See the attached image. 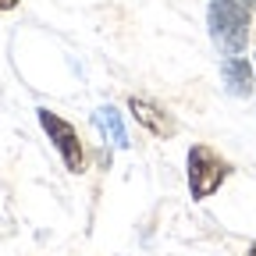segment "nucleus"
Here are the masks:
<instances>
[{
  "label": "nucleus",
  "instance_id": "obj_1",
  "mask_svg": "<svg viewBox=\"0 0 256 256\" xmlns=\"http://www.w3.org/2000/svg\"><path fill=\"white\" fill-rule=\"evenodd\" d=\"M210 40L224 54H242L249 43V4L246 0H210Z\"/></svg>",
  "mask_w": 256,
  "mask_h": 256
},
{
  "label": "nucleus",
  "instance_id": "obj_2",
  "mask_svg": "<svg viewBox=\"0 0 256 256\" xmlns=\"http://www.w3.org/2000/svg\"><path fill=\"white\" fill-rule=\"evenodd\" d=\"M185 171H188V188H192V200H206L210 192L220 188V182L228 178V164L203 142H196L188 150L185 160Z\"/></svg>",
  "mask_w": 256,
  "mask_h": 256
},
{
  "label": "nucleus",
  "instance_id": "obj_3",
  "mask_svg": "<svg viewBox=\"0 0 256 256\" xmlns=\"http://www.w3.org/2000/svg\"><path fill=\"white\" fill-rule=\"evenodd\" d=\"M40 114V124H43V132L50 136V142L57 146V153H60V160H64V168H68L72 174H78L82 171V164H86V153H82V139H78V132H75V124H68L64 118H57L54 110H36Z\"/></svg>",
  "mask_w": 256,
  "mask_h": 256
},
{
  "label": "nucleus",
  "instance_id": "obj_4",
  "mask_svg": "<svg viewBox=\"0 0 256 256\" xmlns=\"http://www.w3.org/2000/svg\"><path fill=\"white\" fill-rule=\"evenodd\" d=\"M128 110H132V118L146 128V132L164 136V139L174 136V121H171V114H168L164 107H156V104L142 100V96H132V100H128Z\"/></svg>",
  "mask_w": 256,
  "mask_h": 256
},
{
  "label": "nucleus",
  "instance_id": "obj_5",
  "mask_svg": "<svg viewBox=\"0 0 256 256\" xmlns=\"http://www.w3.org/2000/svg\"><path fill=\"white\" fill-rule=\"evenodd\" d=\"M220 78H224V89H228L232 96H249L252 92V68L246 57H228L220 64Z\"/></svg>",
  "mask_w": 256,
  "mask_h": 256
},
{
  "label": "nucleus",
  "instance_id": "obj_6",
  "mask_svg": "<svg viewBox=\"0 0 256 256\" xmlns=\"http://www.w3.org/2000/svg\"><path fill=\"white\" fill-rule=\"evenodd\" d=\"M92 124L104 132V139H110V146H118V150H124L128 146V132H124V118H121V110L118 107H110V104H104L100 110L92 114Z\"/></svg>",
  "mask_w": 256,
  "mask_h": 256
},
{
  "label": "nucleus",
  "instance_id": "obj_7",
  "mask_svg": "<svg viewBox=\"0 0 256 256\" xmlns=\"http://www.w3.org/2000/svg\"><path fill=\"white\" fill-rule=\"evenodd\" d=\"M11 8H18V0H0V11H11Z\"/></svg>",
  "mask_w": 256,
  "mask_h": 256
},
{
  "label": "nucleus",
  "instance_id": "obj_8",
  "mask_svg": "<svg viewBox=\"0 0 256 256\" xmlns=\"http://www.w3.org/2000/svg\"><path fill=\"white\" fill-rule=\"evenodd\" d=\"M249 256H256V242H252V249H249Z\"/></svg>",
  "mask_w": 256,
  "mask_h": 256
},
{
  "label": "nucleus",
  "instance_id": "obj_9",
  "mask_svg": "<svg viewBox=\"0 0 256 256\" xmlns=\"http://www.w3.org/2000/svg\"><path fill=\"white\" fill-rule=\"evenodd\" d=\"M246 4H249V8H256V0H246Z\"/></svg>",
  "mask_w": 256,
  "mask_h": 256
}]
</instances>
